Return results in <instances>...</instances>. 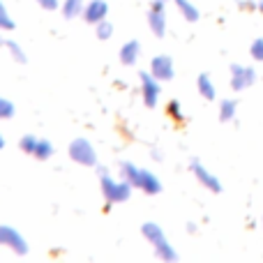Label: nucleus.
<instances>
[{
    "label": "nucleus",
    "instance_id": "f257e3e1",
    "mask_svg": "<svg viewBox=\"0 0 263 263\" xmlns=\"http://www.w3.org/2000/svg\"><path fill=\"white\" fill-rule=\"evenodd\" d=\"M141 231H143V236L148 238V240L155 245V252H157V254L162 256L164 261H176V259H178L176 250H173V247L168 245L166 236L162 233V229H159L157 224L148 222V224H143V229H141Z\"/></svg>",
    "mask_w": 263,
    "mask_h": 263
},
{
    "label": "nucleus",
    "instance_id": "f03ea898",
    "mask_svg": "<svg viewBox=\"0 0 263 263\" xmlns=\"http://www.w3.org/2000/svg\"><path fill=\"white\" fill-rule=\"evenodd\" d=\"M69 157H72L74 162L83 164V166H95V164H97L95 148H92V145L88 143L86 139L72 141V145H69Z\"/></svg>",
    "mask_w": 263,
    "mask_h": 263
},
{
    "label": "nucleus",
    "instance_id": "7ed1b4c3",
    "mask_svg": "<svg viewBox=\"0 0 263 263\" xmlns=\"http://www.w3.org/2000/svg\"><path fill=\"white\" fill-rule=\"evenodd\" d=\"M129 187H132V182H114L109 176L102 173V190H104L106 201H111V203L127 201L129 199Z\"/></svg>",
    "mask_w": 263,
    "mask_h": 263
},
{
    "label": "nucleus",
    "instance_id": "20e7f679",
    "mask_svg": "<svg viewBox=\"0 0 263 263\" xmlns=\"http://www.w3.org/2000/svg\"><path fill=\"white\" fill-rule=\"evenodd\" d=\"M256 81V72L245 65H231V88L233 90H245Z\"/></svg>",
    "mask_w": 263,
    "mask_h": 263
},
{
    "label": "nucleus",
    "instance_id": "39448f33",
    "mask_svg": "<svg viewBox=\"0 0 263 263\" xmlns=\"http://www.w3.org/2000/svg\"><path fill=\"white\" fill-rule=\"evenodd\" d=\"M0 245H7L9 250H14L16 254H26L28 252V245L18 231H14L12 227H0Z\"/></svg>",
    "mask_w": 263,
    "mask_h": 263
},
{
    "label": "nucleus",
    "instance_id": "423d86ee",
    "mask_svg": "<svg viewBox=\"0 0 263 263\" xmlns=\"http://www.w3.org/2000/svg\"><path fill=\"white\" fill-rule=\"evenodd\" d=\"M192 171H194V176L199 178V180L203 182V185L208 187L210 192H222V182H219L217 178H215L213 173H210L208 168H205L201 162H196V159H192Z\"/></svg>",
    "mask_w": 263,
    "mask_h": 263
},
{
    "label": "nucleus",
    "instance_id": "0eeeda50",
    "mask_svg": "<svg viewBox=\"0 0 263 263\" xmlns=\"http://www.w3.org/2000/svg\"><path fill=\"white\" fill-rule=\"evenodd\" d=\"M150 72H153L155 79H162V81L173 79V63H171V58H168V55H157V58H153Z\"/></svg>",
    "mask_w": 263,
    "mask_h": 263
},
{
    "label": "nucleus",
    "instance_id": "6e6552de",
    "mask_svg": "<svg viewBox=\"0 0 263 263\" xmlns=\"http://www.w3.org/2000/svg\"><path fill=\"white\" fill-rule=\"evenodd\" d=\"M141 86H143V100L145 106H155L159 97V83L153 74H141Z\"/></svg>",
    "mask_w": 263,
    "mask_h": 263
},
{
    "label": "nucleus",
    "instance_id": "1a4fd4ad",
    "mask_svg": "<svg viewBox=\"0 0 263 263\" xmlns=\"http://www.w3.org/2000/svg\"><path fill=\"white\" fill-rule=\"evenodd\" d=\"M106 12H109V5H106L104 0H92V3H88V7L83 9V16H86L88 23H100L102 18L106 16Z\"/></svg>",
    "mask_w": 263,
    "mask_h": 263
},
{
    "label": "nucleus",
    "instance_id": "9d476101",
    "mask_svg": "<svg viewBox=\"0 0 263 263\" xmlns=\"http://www.w3.org/2000/svg\"><path fill=\"white\" fill-rule=\"evenodd\" d=\"M136 187H141V190L148 192V194H157V192L162 190L159 180H157V178H155L150 171H141V173H139V180H136Z\"/></svg>",
    "mask_w": 263,
    "mask_h": 263
},
{
    "label": "nucleus",
    "instance_id": "9b49d317",
    "mask_svg": "<svg viewBox=\"0 0 263 263\" xmlns=\"http://www.w3.org/2000/svg\"><path fill=\"white\" fill-rule=\"evenodd\" d=\"M148 21H150V28H153L155 35L164 37V32H166V26H164V12H159V9H150Z\"/></svg>",
    "mask_w": 263,
    "mask_h": 263
},
{
    "label": "nucleus",
    "instance_id": "f8f14e48",
    "mask_svg": "<svg viewBox=\"0 0 263 263\" xmlns=\"http://www.w3.org/2000/svg\"><path fill=\"white\" fill-rule=\"evenodd\" d=\"M136 55H139V42H127V44L120 49V60H123L125 65H132L136 60Z\"/></svg>",
    "mask_w": 263,
    "mask_h": 263
},
{
    "label": "nucleus",
    "instance_id": "ddd939ff",
    "mask_svg": "<svg viewBox=\"0 0 263 263\" xmlns=\"http://www.w3.org/2000/svg\"><path fill=\"white\" fill-rule=\"evenodd\" d=\"M176 5H178V9L182 12V16H185L187 21H199V9H196L190 0H176Z\"/></svg>",
    "mask_w": 263,
    "mask_h": 263
},
{
    "label": "nucleus",
    "instance_id": "4468645a",
    "mask_svg": "<svg viewBox=\"0 0 263 263\" xmlns=\"http://www.w3.org/2000/svg\"><path fill=\"white\" fill-rule=\"evenodd\" d=\"M196 83H199V92L205 97V100H215V86H213L208 74H201Z\"/></svg>",
    "mask_w": 263,
    "mask_h": 263
},
{
    "label": "nucleus",
    "instance_id": "2eb2a0df",
    "mask_svg": "<svg viewBox=\"0 0 263 263\" xmlns=\"http://www.w3.org/2000/svg\"><path fill=\"white\" fill-rule=\"evenodd\" d=\"M81 9H83V0H65L63 5V14L67 18H74L77 14H81Z\"/></svg>",
    "mask_w": 263,
    "mask_h": 263
},
{
    "label": "nucleus",
    "instance_id": "dca6fc26",
    "mask_svg": "<svg viewBox=\"0 0 263 263\" xmlns=\"http://www.w3.org/2000/svg\"><path fill=\"white\" fill-rule=\"evenodd\" d=\"M236 102L233 100H224L222 104H219V118L224 120V123H227V120H231L233 116H236Z\"/></svg>",
    "mask_w": 263,
    "mask_h": 263
},
{
    "label": "nucleus",
    "instance_id": "f3484780",
    "mask_svg": "<svg viewBox=\"0 0 263 263\" xmlns=\"http://www.w3.org/2000/svg\"><path fill=\"white\" fill-rule=\"evenodd\" d=\"M51 153H53V145H51L49 141H40V143H37V148H35V157L37 159H46Z\"/></svg>",
    "mask_w": 263,
    "mask_h": 263
},
{
    "label": "nucleus",
    "instance_id": "a211bd4d",
    "mask_svg": "<svg viewBox=\"0 0 263 263\" xmlns=\"http://www.w3.org/2000/svg\"><path fill=\"white\" fill-rule=\"evenodd\" d=\"M37 143H40V141H37L35 136H32V134H26V136H23V139H21V150H23V153H30V155H35Z\"/></svg>",
    "mask_w": 263,
    "mask_h": 263
},
{
    "label": "nucleus",
    "instance_id": "6ab92c4d",
    "mask_svg": "<svg viewBox=\"0 0 263 263\" xmlns=\"http://www.w3.org/2000/svg\"><path fill=\"white\" fill-rule=\"evenodd\" d=\"M111 35H114V26L102 18V21L97 23V37H100V40H106V37H111Z\"/></svg>",
    "mask_w": 263,
    "mask_h": 263
},
{
    "label": "nucleus",
    "instance_id": "aec40b11",
    "mask_svg": "<svg viewBox=\"0 0 263 263\" xmlns=\"http://www.w3.org/2000/svg\"><path fill=\"white\" fill-rule=\"evenodd\" d=\"M3 44L7 46L9 51H12V55H14V58L18 60V63H26V53H23V51H21V46H18L16 42H9V40H5Z\"/></svg>",
    "mask_w": 263,
    "mask_h": 263
},
{
    "label": "nucleus",
    "instance_id": "412c9836",
    "mask_svg": "<svg viewBox=\"0 0 263 263\" xmlns=\"http://www.w3.org/2000/svg\"><path fill=\"white\" fill-rule=\"evenodd\" d=\"M166 114L171 116L173 120H178V123H180V120H182V109H180V102H176V100H173V102H168V106H166Z\"/></svg>",
    "mask_w": 263,
    "mask_h": 263
},
{
    "label": "nucleus",
    "instance_id": "4be33fe9",
    "mask_svg": "<svg viewBox=\"0 0 263 263\" xmlns=\"http://www.w3.org/2000/svg\"><path fill=\"white\" fill-rule=\"evenodd\" d=\"M14 26H16V23H14L12 18L7 16V12H5V5L0 3V28H3V30H14Z\"/></svg>",
    "mask_w": 263,
    "mask_h": 263
},
{
    "label": "nucleus",
    "instance_id": "5701e85b",
    "mask_svg": "<svg viewBox=\"0 0 263 263\" xmlns=\"http://www.w3.org/2000/svg\"><path fill=\"white\" fill-rule=\"evenodd\" d=\"M14 116V104L5 97H0V118H12Z\"/></svg>",
    "mask_w": 263,
    "mask_h": 263
},
{
    "label": "nucleus",
    "instance_id": "b1692460",
    "mask_svg": "<svg viewBox=\"0 0 263 263\" xmlns=\"http://www.w3.org/2000/svg\"><path fill=\"white\" fill-rule=\"evenodd\" d=\"M250 53H252V58H254V60H261V63H263V40H254V42H252Z\"/></svg>",
    "mask_w": 263,
    "mask_h": 263
},
{
    "label": "nucleus",
    "instance_id": "393cba45",
    "mask_svg": "<svg viewBox=\"0 0 263 263\" xmlns=\"http://www.w3.org/2000/svg\"><path fill=\"white\" fill-rule=\"evenodd\" d=\"M37 3H40L44 9H55L58 7V0H37Z\"/></svg>",
    "mask_w": 263,
    "mask_h": 263
},
{
    "label": "nucleus",
    "instance_id": "a878e982",
    "mask_svg": "<svg viewBox=\"0 0 263 263\" xmlns=\"http://www.w3.org/2000/svg\"><path fill=\"white\" fill-rule=\"evenodd\" d=\"M164 3H166V0H155L153 9H159V12H164Z\"/></svg>",
    "mask_w": 263,
    "mask_h": 263
},
{
    "label": "nucleus",
    "instance_id": "bb28decb",
    "mask_svg": "<svg viewBox=\"0 0 263 263\" xmlns=\"http://www.w3.org/2000/svg\"><path fill=\"white\" fill-rule=\"evenodd\" d=\"M5 148V139H3V134H0V150Z\"/></svg>",
    "mask_w": 263,
    "mask_h": 263
},
{
    "label": "nucleus",
    "instance_id": "cd10ccee",
    "mask_svg": "<svg viewBox=\"0 0 263 263\" xmlns=\"http://www.w3.org/2000/svg\"><path fill=\"white\" fill-rule=\"evenodd\" d=\"M259 9H261V12H263V3H259Z\"/></svg>",
    "mask_w": 263,
    "mask_h": 263
}]
</instances>
